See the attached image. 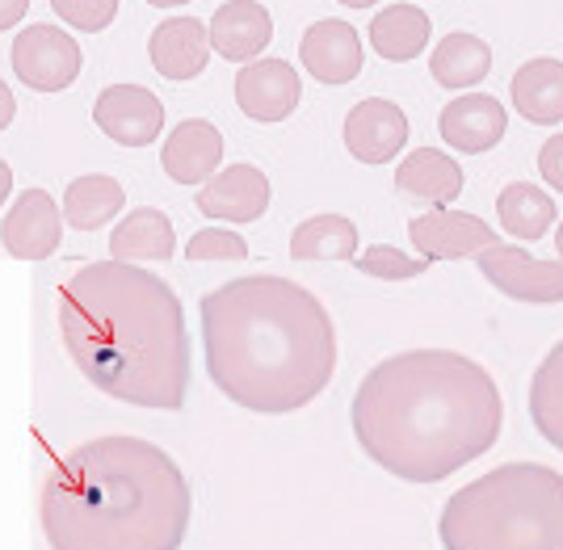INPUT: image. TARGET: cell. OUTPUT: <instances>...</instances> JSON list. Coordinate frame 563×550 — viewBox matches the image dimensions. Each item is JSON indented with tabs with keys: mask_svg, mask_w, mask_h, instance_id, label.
Returning <instances> with one entry per match:
<instances>
[{
	"mask_svg": "<svg viewBox=\"0 0 563 550\" xmlns=\"http://www.w3.org/2000/svg\"><path fill=\"white\" fill-rule=\"evenodd\" d=\"M362 454L404 483H442L500 441L505 400L479 361L454 349L383 358L350 404Z\"/></svg>",
	"mask_w": 563,
	"mask_h": 550,
	"instance_id": "6da1fadb",
	"label": "cell"
},
{
	"mask_svg": "<svg viewBox=\"0 0 563 550\" xmlns=\"http://www.w3.org/2000/svg\"><path fill=\"white\" fill-rule=\"evenodd\" d=\"M59 336L101 395L156 412L186 407V312L161 273L114 257L80 265L59 287Z\"/></svg>",
	"mask_w": 563,
	"mask_h": 550,
	"instance_id": "3957f363",
	"label": "cell"
},
{
	"mask_svg": "<svg viewBox=\"0 0 563 550\" xmlns=\"http://www.w3.org/2000/svg\"><path fill=\"white\" fill-rule=\"evenodd\" d=\"M438 131H442V139H446L454 151H463V156H484V151H493V147L505 139L509 114H505V105H500L493 93H463L442 110Z\"/></svg>",
	"mask_w": 563,
	"mask_h": 550,
	"instance_id": "9a60e30c",
	"label": "cell"
},
{
	"mask_svg": "<svg viewBox=\"0 0 563 550\" xmlns=\"http://www.w3.org/2000/svg\"><path fill=\"white\" fill-rule=\"evenodd\" d=\"M152 68L165 76V80H177L186 85L194 76L207 72V59H211V25L198 22V18H168L152 30Z\"/></svg>",
	"mask_w": 563,
	"mask_h": 550,
	"instance_id": "e0dca14e",
	"label": "cell"
},
{
	"mask_svg": "<svg viewBox=\"0 0 563 550\" xmlns=\"http://www.w3.org/2000/svg\"><path fill=\"white\" fill-rule=\"evenodd\" d=\"M269 177L257 165L219 168L198 193V211L223 223H257L269 211Z\"/></svg>",
	"mask_w": 563,
	"mask_h": 550,
	"instance_id": "5bb4252c",
	"label": "cell"
},
{
	"mask_svg": "<svg viewBox=\"0 0 563 550\" xmlns=\"http://www.w3.org/2000/svg\"><path fill=\"white\" fill-rule=\"evenodd\" d=\"M189 479L147 437H93L51 467L38 521L51 550H181Z\"/></svg>",
	"mask_w": 563,
	"mask_h": 550,
	"instance_id": "277c9868",
	"label": "cell"
},
{
	"mask_svg": "<svg viewBox=\"0 0 563 550\" xmlns=\"http://www.w3.org/2000/svg\"><path fill=\"white\" fill-rule=\"evenodd\" d=\"M274 38V18L257 0H228L211 18V47L214 55L232 64H253Z\"/></svg>",
	"mask_w": 563,
	"mask_h": 550,
	"instance_id": "d6986e66",
	"label": "cell"
},
{
	"mask_svg": "<svg viewBox=\"0 0 563 550\" xmlns=\"http://www.w3.org/2000/svg\"><path fill=\"white\" fill-rule=\"evenodd\" d=\"M198 324L211 383L244 412H299L316 404L336 374L329 307L290 278H232L202 294Z\"/></svg>",
	"mask_w": 563,
	"mask_h": 550,
	"instance_id": "7a4b0ae2",
	"label": "cell"
},
{
	"mask_svg": "<svg viewBox=\"0 0 563 550\" xmlns=\"http://www.w3.org/2000/svg\"><path fill=\"white\" fill-rule=\"evenodd\" d=\"M64 206L51 198L47 190H22L13 198L9 215L0 223V244L9 257L18 261H47L59 252V239H64Z\"/></svg>",
	"mask_w": 563,
	"mask_h": 550,
	"instance_id": "ba28073f",
	"label": "cell"
},
{
	"mask_svg": "<svg viewBox=\"0 0 563 550\" xmlns=\"http://www.w3.org/2000/svg\"><path fill=\"white\" fill-rule=\"evenodd\" d=\"M30 0H0V30H13L25 18Z\"/></svg>",
	"mask_w": 563,
	"mask_h": 550,
	"instance_id": "1f68e13d",
	"label": "cell"
},
{
	"mask_svg": "<svg viewBox=\"0 0 563 550\" xmlns=\"http://www.w3.org/2000/svg\"><path fill=\"white\" fill-rule=\"evenodd\" d=\"M64 218H68V227L76 232H101V227H110L114 215L126 206V193L118 186L114 177H106V172H89V177H76L64 193Z\"/></svg>",
	"mask_w": 563,
	"mask_h": 550,
	"instance_id": "d4e9b609",
	"label": "cell"
},
{
	"mask_svg": "<svg viewBox=\"0 0 563 550\" xmlns=\"http://www.w3.org/2000/svg\"><path fill=\"white\" fill-rule=\"evenodd\" d=\"M219 165H223V135L207 119L177 122L161 147V168L177 186H207Z\"/></svg>",
	"mask_w": 563,
	"mask_h": 550,
	"instance_id": "2e32d148",
	"label": "cell"
},
{
	"mask_svg": "<svg viewBox=\"0 0 563 550\" xmlns=\"http://www.w3.org/2000/svg\"><path fill=\"white\" fill-rule=\"evenodd\" d=\"M177 252V232H173V218L156 206H140L126 218L114 223V236H110V257L114 261H168Z\"/></svg>",
	"mask_w": 563,
	"mask_h": 550,
	"instance_id": "44dd1931",
	"label": "cell"
},
{
	"mask_svg": "<svg viewBox=\"0 0 563 550\" xmlns=\"http://www.w3.org/2000/svg\"><path fill=\"white\" fill-rule=\"evenodd\" d=\"M147 4H156V9H177V4H189V0H147Z\"/></svg>",
	"mask_w": 563,
	"mask_h": 550,
	"instance_id": "d590c367",
	"label": "cell"
},
{
	"mask_svg": "<svg viewBox=\"0 0 563 550\" xmlns=\"http://www.w3.org/2000/svg\"><path fill=\"white\" fill-rule=\"evenodd\" d=\"M51 9L80 34H101L118 18V0H51Z\"/></svg>",
	"mask_w": 563,
	"mask_h": 550,
	"instance_id": "f546056e",
	"label": "cell"
},
{
	"mask_svg": "<svg viewBox=\"0 0 563 550\" xmlns=\"http://www.w3.org/2000/svg\"><path fill=\"white\" fill-rule=\"evenodd\" d=\"M408 144V114L387 97L357 101L345 119V147L357 165H391Z\"/></svg>",
	"mask_w": 563,
	"mask_h": 550,
	"instance_id": "7c38bea8",
	"label": "cell"
},
{
	"mask_svg": "<svg viewBox=\"0 0 563 550\" xmlns=\"http://www.w3.org/2000/svg\"><path fill=\"white\" fill-rule=\"evenodd\" d=\"M463 186H467V177H463L459 160L450 151H438V147H417L396 168V190L429 206V211H442L450 202H459Z\"/></svg>",
	"mask_w": 563,
	"mask_h": 550,
	"instance_id": "ac0fdd59",
	"label": "cell"
},
{
	"mask_svg": "<svg viewBox=\"0 0 563 550\" xmlns=\"http://www.w3.org/2000/svg\"><path fill=\"white\" fill-rule=\"evenodd\" d=\"M9 193H13V168L0 160V206L9 202Z\"/></svg>",
	"mask_w": 563,
	"mask_h": 550,
	"instance_id": "836d02e7",
	"label": "cell"
},
{
	"mask_svg": "<svg viewBox=\"0 0 563 550\" xmlns=\"http://www.w3.org/2000/svg\"><path fill=\"white\" fill-rule=\"evenodd\" d=\"M299 59L320 85H350L362 72L366 50H362V34L350 22L324 18V22L307 25L303 43H299Z\"/></svg>",
	"mask_w": 563,
	"mask_h": 550,
	"instance_id": "4fadbf2b",
	"label": "cell"
},
{
	"mask_svg": "<svg viewBox=\"0 0 563 550\" xmlns=\"http://www.w3.org/2000/svg\"><path fill=\"white\" fill-rule=\"evenodd\" d=\"M336 4H345V9H371L378 0H336Z\"/></svg>",
	"mask_w": 563,
	"mask_h": 550,
	"instance_id": "e575fe53",
	"label": "cell"
},
{
	"mask_svg": "<svg viewBox=\"0 0 563 550\" xmlns=\"http://www.w3.org/2000/svg\"><path fill=\"white\" fill-rule=\"evenodd\" d=\"M295 261H357V227L345 215H311L290 232Z\"/></svg>",
	"mask_w": 563,
	"mask_h": 550,
	"instance_id": "484cf974",
	"label": "cell"
},
{
	"mask_svg": "<svg viewBox=\"0 0 563 550\" xmlns=\"http://www.w3.org/2000/svg\"><path fill=\"white\" fill-rule=\"evenodd\" d=\"M517 114L534 126H560L563 122V59H530L514 72L509 85Z\"/></svg>",
	"mask_w": 563,
	"mask_h": 550,
	"instance_id": "ffe728a7",
	"label": "cell"
},
{
	"mask_svg": "<svg viewBox=\"0 0 563 550\" xmlns=\"http://www.w3.org/2000/svg\"><path fill=\"white\" fill-rule=\"evenodd\" d=\"M366 34H371V47L387 64H408V59H417L429 47L433 22H429V13L417 9V4H387L383 13H375V22H371Z\"/></svg>",
	"mask_w": 563,
	"mask_h": 550,
	"instance_id": "603a6c76",
	"label": "cell"
},
{
	"mask_svg": "<svg viewBox=\"0 0 563 550\" xmlns=\"http://www.w3.org/2000/svg\"><path fill=\"white\" fill-rule=\"evenodd\" d=\"M303 80L286 59H253L235 72V105L253 122H286L299 110Z\"/></svg>",
	"mask_w": 563,
	"mask_h": 550,
	"instance_id": "8fae6325",
	"label": "cell"
},
{
	"mask_svg": "<svg viewBox=\"0 0 563 550\" xmlns=\"http://www.w3.org/2000/svg\"><path fill=\"white\" fill-rule=\"evenodd\" d=\"M13 76L34 93H64L80 76V43L68 30L47 22L25 25L22 34H13V50H9Z\"/></svg>",
	"mask_w": 563,
	"mask_h": 550,
	"instance_id": "52a82bcc",
	"label": "cell"
},
{
	"mask_svg": "<svg viewBox=\"0 0 563 550\" xmlns=\"http://www.w3.org/2000/svg\"><path fill=\"white\" fill-rule=\"evenodd\" d=\"M475 269L484 273L488 287H496L514 303H526V307L563 303V223L555 232V257L551 261L530 257L521 244H493L475 257Z\"/></svg>",
	"mask_w": 563,
	"mask_h": 550,
	"instance_id": "8992f818",
	"label": "cell"
},
{
	"mask_svg": "<svg viewBox=\"0 0 563 550\" xmlns=\"http://www.w3.org/2000/svg\"><path fill=\"white\" fill-rule=\"evenodd\" d=\"M186 261H249V244L232 227H202L189 236Z\"/></svg>",
	"mask_w": 563,
	"mask_h": 550,
	"instance_id": "f1b7e54d",
	"label": "cell"
},
{
	"mask_svg": "<svg viewBox=\"0 0 563 550\" xmlns=\"http://www.w3.org/2000/svg\"><path fill=\"white\" fill-rule=\"evenodd\" d=\"M530 420L542 441L563 454V336L530 379Z\"/></svg>",
	"mask_w": 563,
	"mask_h": 550,
	"instance_id": "4316f807",
	"label": "cell"
},
{
	"mask_svg": "<svg viewBox=\"0 0 563 550\" xmlns=\"http://www.w3.org/2000/svg\"><path fill=\"white\" fill-rule=\"evenodd\" d=\"M539 177L555 193H563V131L539 147Z\"/></svg>",
	"mask_w": 563,
	"mask_h": 550,
	"instance_id": "4dcf8cb0",
	"label": "cell"
},
{
	"mask_svg": "<svg viewBox=\"0 0 563 550\" xmlns=\"http://www.w3.org/2000/svg\"><path fill=\"white\" fill-rule=\"evenodd\" d=\"M438 538L446 550H563V475L500 462L442 504Z\"/></svg>",
	"mask_w": 563,
	"mask_h": 550,
	"instance_id": "5b68a950",
	"label": "cell"
},
{
	"mask_svg": "<svg viewBox=\"0 0 563 550\" xmlns=\"http://www.w3.org/2000/svg\"><path fill=\"white\" fill-rule=\"evenodd\" d=\"M13 119H18V101H13V89L0 80V131H9Z\"/></svg>",
	"mask_w": 563,
	"mask_h": 550,
	"instance_id": "d6a6232c",
	"label": "cell"
},
{
	"mask_svg": "<svg viewBox=\"0 0 563 550\" xmlns=\"http://www.w3.org/2000/svg\"><path fill=\"white\" fill-rule=\"evenodd\" d=\"M429 72H433V80H438L442 89H450V93L475 89L484 76L493 72V47H488L479 34L454 30V34H446V38L433 47Z\"/></svg>",
	"mask_w": 563,
	"mask_h": 550,
	"instance_id": "7402d4cb",
	"label": "cell"
},
{
	"mask_svg": "<svg viewBox=\"0 0 563 550\" xmlns=\"http://www.w3.org/2000/svg\"><path fill=\"white\" fill-rule=\"evenodd\" d=\"M93 122L118 147H147L165 131V101L143 85H110L93 101Z\"/></svg>",
	"mask_w": 563,
	"mask_h": 550,
	"instance_id": "9c48e42d",
	"label": "cell"
},
{
	"mask_svg": "<svg viewBox=\"0 0 563 550\" xmlns=\"http://www.w3.org/2000/svg\"><path fill=\"white\" fill-rule=\"evenodd\" d=\"M496 218H500L505 236L521 239V244H534V239H542L555 227L560 211H555V202H551L547 190L530 186V181H509L505 190L496 193Z\"/></svg>",
	"mask_w": 563,
	"mask_h": 550,
	"instance_id": "cb8c5ba5",
	"label": "cell"
},
{
	"mask_svg": "<svg viewBox=\"0 0 563 550\" xmlns=\"http://www.w3.org/2000/svg\"><path fill=\"white\" fill-rule=\"evenodd\" d=\"M357 269H362L366 278H378V282H408V278H421L424 269H429V261L399 252L396 244H371V248L357 257Z\"/></svg>",
	"mask_w": 563,
	"mask_h": 550,
	"instance_id": "83f0119b",
	"label": "cell"
},
{
	"mask_svg": "<svg viewBox=\"0 0 563 550\" xmlns=\"http://www.w3.org/2000/svg\"><path fill=\"white\" fill-rule=\"evenodd\" d=\"M408 239L417 248V257L424 261H463V257H479L484 248H493L500 239L493 236V227L479 215H467V211H424L408 223Z\"/></svg>",
	"mask_w": 563,
	"mask_h": 550,
	"instance_id": "30bf717a",
	"label": "cell"
}]
</instances>
